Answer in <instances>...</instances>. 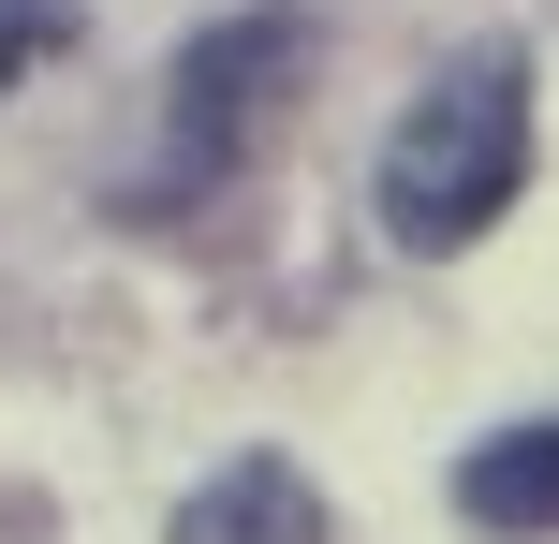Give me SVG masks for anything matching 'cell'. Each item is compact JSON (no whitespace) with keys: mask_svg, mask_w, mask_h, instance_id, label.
<instances>
[{"mask_svg":"<svg viewBox=\"0 0 559 544\" xmlns=\"http://www.w3.org/2000/svg\"><path fill=\"white\" fill-rule=\"evenodd\" d=\"M177 544H324V486L295 457H236L177 500Z\"/></svg>","mask_w":559,"mask_h":544,"instance_id":"3","label":"cell"},{"mask_svg":"<svg viewBox=\"0 0 559 544\" xmlns=\"http://www.w3.org/2000/svg\"><path fill=\"white\" fill-rule=\"evenodd\" d=\"M456 516H472V530H559V412L456 457Z\"/></svg>","mask_w":559,"mask_h":544,"instance_id":"4","label":"cell"},{"mask_svg":"<svg viewBox=\"0 0 559 544\" xmlns=\"http://www.w3.org/2000/svg\"><path fill=\"white\" fill-rule=\"evenodd\" d=\"M74 29H88V0H0V104H15V74H29V59H59Z\"/></svg>","mask_w":559,"mask_h":544,"instance_id":"5","label":"cell"},{"mask_svg":"<svg viewBox=\"0 0 559 544\" xmlns=\"http://www.w3.org/2000/svg\"><path fill=\"white\" fill-rule=\"evenodd\" d=\"M295 74H309V15H295V0H251V15L192 29V45H177V74H163V147H147V177H133V221L236 192V177L265 162Z\"/></svg>","mask_w":559,"mask_h":544,"instance_id":"2","label":"cell"},{"mask_svg":"<svg viewBox=\"0 0 559 544\" xmlns=\"http://www.w3.org/2000/svg\"><path fill=\"white\" fill-rule=\"evenodd\" d=\"M531 192V59L472 45L397 104L383 133V235L397 251H472L501 206Z\"/></svg>","mask_w":559,"mask_h":544,"instance_id":"1","label":"cell"}]
</instances>
